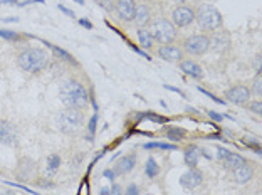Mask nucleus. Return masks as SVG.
I'll return each instance as SVG.
<instances>
[{
  "instance_id": "f257e3e1",
  "label": "nucleus",
  "mask_w": 262,
  "mask_h": 195,
  "mask_svg": "<svg viewBox=\"0 0 262 195\" xmlns=\"http://www.w3.org/2000/svg\"><path fill=\"white\" fill-rule=\"evenodd\" d=\"M59 98H61V103L66 108H73V109H84L87 106V103H89L86 88L79 81L74 79L62 82L61 89H59Z\"/></svg>"
},
{
  "instance_id": "f03ea898",
  "label": "nucleus",
  "mask_w": 262,
  "mask_h": 195,
  "mask_svg": "<svg viewBox=\"0 0 262 195\" xmlns=\"http://www.w3.org/2000/svg\"><path fill=\"white\" fill-rule=\"evenodd\" d=\"M17 64L22 71L37 74L49 66V55L41 47H27L19 52Z\"/></svg>"
},
{
  "instance_id": "7ed1b4c3",
  "label": "nucleus",
  "mask_w": 262,
  "mask_h": 195,
  "mask_svg": "<svg viewBox=\"0 0 262 195\" xmlns=\"http://www.w3.org/2000/svg\"><path fill=\"white\" fill-rule=\"evenodd\" d=\"M195 20L202 31L205 32H215L220 31L223 25V17L220 10L214 7L212 4H202L195 10Z\"/></svg>"
},
{
  "instance_id": "20e7f679",
  "label": "nucleus",
  "mask_w": 262,
  "mask_h": 195,
  "mask_svg": "<svg viewBox=\"0 0 262 195\" xmlns=\"http://www.w3.org/2000/svg\"><path fill=\"white\" fill-rule=\"evenodd\" d=\"M56 125L66 135H76L84 125V115L81 109L66 108L57 115Z\"/></svg>"
},
{
  "instance_id": "39448f33",
  "label": "nucleus",
  "mask_w": 262,
  "mask_h": 195,
  "mask_svg": "<svg viewBox=\"0 0 262 195\" xmlns=\"http://www.w3.org/2000/svg\"><path fill=\"white\" fill-rule=\"evenodd\" d=\"M151 36H153V41L158 42L160 46H163V44H173L175 39H177V27L173 25L172 20H168L165 17H158L153 20L151 24Z\"/></svg>"
},
{
  "instance_id": "423d86ee",
  "label": "nucleus",
  "mask_w": 262,
  "mask_h": 195,
  "mask_svg": "<svg viewBox=\"0 0 262 195\" xmlns=\"http://www.w3.org/2000/svg\"><path fill=\"white\" fill-rule=\"evenodd\" d=\"M183 52L188 55H204L210 51V37L207 34H193L183 41Z\"/></svg>"
},
{
  "instance_id": "0eeeda50",
  "label": "nucleus",
  "mask_w": 262,
  "mask_h": 195,
  "mask_svg": "<svg viewBox=\"0 0 262 195\" xmlns=\"http://www.w3.org/2000/svg\"><path fill=\"white\" fill-rule=\"evenodd\" d=\"M173 25L177 27H188L190 24H193L195 20V10L192 7H188V5H177L173 10H172V19Z\"/></svg>"
},
{
  "instance_id": "6e6552de",
  "label": "nucleus",
  "mask_w": 262,
  "mask_h": 195,
  "mask_svg": "<svg viewBox=\"0 0 262 195\" xmlns=\"http://www.w3.org/2000/svg\"><path fill=\"white\" fill-rule=\"evenodd\" d=\"M225 98H227V101L237 104V106H244L245 103L250 101L252 94H250V89L245 85H236V86H232V88L227 89Z\"/></svg>"
},
{
  "instance_id": "1a4fd4ad",
  "label": "nucleus",
  "mask_w": 262,
  "mask_h": 195,
  "mask_svg": "<svg viewBox=\"0 0 262 195\" xmlns=\"http://www.w3.org/2000/svg\"><path fill=\"white\" fill-rule=\"evenodd\" d=\"M209 37H210V49L214 52L223 54L232 46V39L227 31H215V32H212V36H209Z\"/></svg>"
},
{
  "instance_id": "9d476101",
  "label": "nucleus",
  "mask_w": 262,
  "mask_h": 195,
  "mask_svg": "<svg viewBox=\"0 0 262 195\" xmlns=\"http://www.w3.org/2000/svg\"><path fill=\"white\" fill-rule=\"evenodd\" d=\"M217 158L222 161V165L225 166L227 170H234V169H237L239 165H242L245 158L242 157V155H239V153H234L231 152V150H227V148H222V147H218L217 148Z\"/></svg>"
},
{
  "instance_id": "9b49d317",
  "label": "nucleus",
  "mask_w": 262,
  "mask_h": 195,
  "mask_svg": "<svg viewBox=\"0 0 262 195\" xmlns=\"http://www.w3.org/2000/svg\"><path fill=\"white\" fill-rule=\"evenodd\" d=\"M156 55L167 63H180L183 59V51L180 46H175V44H163L156 49Z\"/></svg>"
},
{
  "instance_id": "f8f14e48",
  "label": "nucleus",
  "mask_w": 262,
  "mask_h": 195,
  "mask_svg": "<svg viewBox=\"0 0 262 195\" xmlns=\"http://www.w3.org/2000/svg\"><path fill=\"white\" fill-rule=\"evenodd\" d=\"M114 10H116L118 17L123 22H133L136 2L135 0H116L114 2Z\"/></svg>"
},
{
  "instance_id": "ddd939ff",
  "label": "nucleus",
  "mask_w": 262,
  "mask_h": 195,
  "mask_svg": "<svg viewBox=\"0 0 262 195\" xmlns=\"http://www.w3.org/2000/svg\"><path fill=\"white\" fill-rule=\"evenodd\" d=\"M202 182H204V174H202L200 170L195 169H190L188 172H185V174L180 177V185L183 188H187V190H193V188L200 187Z\"/></svg>"
},
{
  "instance_id": "4468645a",
  "label": "nucleus",
  "mask_w": 262,
  "mask_h": 195,
  "mask_svg": "<svg viewBox=\"0 0 262 195\" xmlns=\"http://www.w3.org/2000/svg\"><path fill=\"white\" fill-rule=\"evenodd\" d=\"M254 178V166L249 165L247 161H244L242 165H239L237 169L232 170V180L236 183H249Z\"/></svg>"
},
{
  "instance_id": "2eb2a0df",
  "label": "nucleus",
  "mask_w": 262,
  "mask_h": 195,
  "mask_svg": "<svg viewBox=\"0 0 262 195\" xmlns=\"http://www.w3.org/2000/svg\"><path fill=\"white\" fill-rule=\"evenodd\" d=\"M178 64H180V71L185 72V74L190 77H193V79H202V77H204V69H202V66L196 63V61L182 59Z\"/></svg>"
},
{
  "instance_id": "dca6fc26",
  "label": "nucleus",
  "mask_w": 262,
  "mask_h": 195,
  "mask_svg": "<svg viewBox=\"0 0 262 195\" xmlns=\"http://www.w3.org/2000/svg\"><path fill=\"white\" fill-rule=\"evenodd\" d=\"M0 143L4 145H15L17 143V130L9 121L0 120Z\"/></svg>"
},
{
  "instance_id": "f3484780",
  "label": "nucleus",
  "mask_w": 262,
  "mask_h": 195,
  "mask_svg": "<svg viewBox=\"0 0 262 195\" xmlns=\"http://www.w3.org/2000/svg\"><path fill=\"white\" fill-rule=\"evenodd\" d=\"M133 22L138 27H146L151 22V9L146 4H136Z\"/></svg>"
},
{
  "instance_id": "a211bd4d",
  "label": "nucleus",
  "mask_w": 262,
  "mask_h": 195,
  "mask_svg": "<svg viewBox=\"0 0 262 195\" xmlns=\"http://www.w3.org/2000/svg\"><path fill=\"white\" fill-rule=\"evenodd\" d=\"M135 165H136V155L135 153L124 155V157L118 160L116 166H114V172H116V175H126L135 169Z\"/></svg>"
},
{
  "instance_id": "6ab92c4d",
  "label": "nucleus",
  "mask_w": 262,
  "mask_h": 195,
  "mask_svg": "<svg viewBox=\"0 0 262 195\" xmlns=\"http://www.w3.org/2000/svg\"><path fill=\"white\" fill-rule=\"evenodd\" d=\"M183 160H185V163L190 166V169H195V166L199 165V160H200L199 147H195V145H188V147L185 148V152H183Z\"/></svg>"
},
{
  "instance_id": "aec40b11",
  "label": "nucleus",
  "mask_w": 262,
  "mask_h": 195,
  "mask_svg": "<svg viewBox=\"0 0 262 195\" xmlns=\"http://www.w3.org/2000/svg\"><path fill=\"white\" fill-rule=\"evenodd\" d=\"M136 37L140 41V46L143 49H151L153 47V36L148 27H138V32H136Z\"/></svg>"
},
{
  "instance_id": "412c9836",
  "label": "nucleus",
  "mask_w": 262,
  "mask_h": 195,
  "mask_svg": "<svg viewBox=\"0 0 262 195\" xmlns=\"http://www.w3.org/2000/svg\"><path fill=\"white\" fill-rule=\"evenodd\" d=\"M59 166H61V157H59L57 153L49 155V157H47V166H46L47 174L49 175H54L59 170Z\"/></svg>"
},
{
  "instance_id": "4be33fe9",
  "label": "nucleus",
  "mask_w": 262,
  "mask_h": 195,
  "mask_svg": "<svg viewBox=\"0 0 262 195\" xmlns=\"http://www.w3.org/2000/svg\"><path fill=\"white\" fill-rule=\"evenodd\" d=\"M46 46L47 47H51V51L57 55V58H61V59H64L66 63H69V64H76V59L73 58V55H71L68 51H64V49H61V47H57V46H52V44H49V42H46Z\"/></svg>"
},
{
  "instance_id": "5701e85b",
  "label": "nucleus",
  "mask_w": 262,
  "mask_h": 195,
  "mask_svg": "<svg viewBox=\"0 0 262 195\" xmlns=\"http://www.w3.org/2000/svg\"><path fill=\"white\" fill-rule=\"evenodd\" d=\"M145 174L150 178H155L158 174H160V165H158L153 158H148V161H146V165H145Z\"/></svg>"
},
{
  "instance_id": "b1692460",
  "label": "nucleus",
  "mask_w": 262,
  "mask_h": 195,
  "mask_svg": "<svg viewBox=\"0 0 262 195\" xmlns=\"http://www.w3.org/2000/svg\"><path fill=\"white\" fill-rule=\"evenodd\" d=\"M167 136L173 142H180V140H183L185 130H182V128H177V126H170V128H167Z\"/></svg>"
},
{
  "instance_id": "393cba45",
  "label": "nucleus",
  "mask_w": 262,
  "mask_h": 195,
  "mask_svg": "<svg viewBox=\"0 0 262 195\" xmlns=\"http://www.w3.org/2000/svg\"><path fill=\"white\" fill-rule=\"evenodd\" d=\"M250 89V94L254 96L262 98V74H255L254 81H252V86L249 88Z\"/></svg>"
},
{
  "instance_id": "a878e982",
  "label": "nucleus",
  "mask_w": 262,
  "mask_h": 195,
  "mask_svg": "<svg viewBox=\"0 0 262 195\" xmlns=\"http://www.w3.org/2000/svg\"><path fill=\"white\" fill-rule=\"evenodd\" d=\"M145 148H146V150H151V148H160V150H177V145H172V143H161V142H150V143H145Z\"/></svg>"
},
{
  "instance_id": "bb28decb",
  "label": "nucleus",
  "mask_w": 262,
  "mask_h": 195,
  "mask_svg": "<svg viewBox=\"0 0 262 195\" xmlns=\"http://www.w3.org/2000/svg\"><path fill=\"white\" fill-rule=\"evenodd\" d=\"M244 106H247L249 111H252L254 115H262V101L260 99H250L244 104Z\"/></svg>"
},
{
  "instance_id": "cd10ccee",
  "label": "nucleus",
  "mask_w": 262,
  "mask_h": 195,
  "mask_svg": "<svg viewBox=\"0 0 262 195\" xmlns=\"http://www.w3.org/2000/svg\"><path fill=\"white\" fill-rule=\"evenodd\" d=\"M0 37L5 39V41H19L20 36L17 32H12V31H2L0 29Z\"/></svg>"
},
{
  "instance_id": "c85d7f7f",
  "label": "nucleus",
  "mask_w": 262,
  "mask_h": 195,
  "mask_svg": "<svg viewBox=\"0 0 262 195\" xmlns=\"http://www.w3.org/2000/svg\"><path fill=\"white\" fill-rule=\"evenodd\" d=\"M94 2L100 5L101 9H105L106 12H113V10H114V2H113V0H94Z\"/></svg>"
},
{
  "instance_id": "c756f323",
  "label": "nucleus",
  "mask_w": 262,
  "mask_h": 195,
  "mask_svg": "<svg viewBox=\"0 0 262 195\" xmlns=\"http://www.w3.org/2000/svg\"><path fill=\"white\" fill-rule=\"evenodd\" d=\"M138 118H148V120H153V121H156V123H165V118H163V116H158V115H155V113H145V115H140Z\"/></svg>"
},
{
  "instance_id": "7c9ffc66",
  "label": "nucleus",
  "mask_w": 262,
  "mask_h": 195,
  "mask_svg": "<svg viewBox=\"0 0 262 195\" xmlns=\"http://www.w3.org/2000/svg\"><path fill=\"white\" fill-rule=\"evenodd\" d=\"M254 69H255V74H262V55L260 54H255V58H254Z\"/></svg>"
},
{
  "instance_id": "2f4dec72",
  "label": "nucleus",
  "mask_w": 262,
  "mask_h": 195,
  "mask_svg": "<svg viewBox=\"0 0 262 195\" xmlns=\"http://www.w3.org/2000/svg\"><path fill=\"white\" fill-rule=\"evenodd\" d=\"M96 123H97V115H92V118L89 120V125H87L91 135H94V133H96Z\"/></svg>"
},
{
  "instance_id": "473e14b6",
  "label": "nucleus",
  "mask_w": 262,
  "mask_h": 195,
  "mask_svg": "<svg viewBox=\"0 0 262 195\" xmlns=\"http://www.w3.org/2000/svg\"><path fill=\"white\" fill-rule=\"evenodd\" d=\"M199 91H200V93H204V94H207V96H209V98H212V99H214V101H215V103L225 104V101H223V99H220V98H217V96H214V94H212V93H209V91H205V89H204V88H199Z\"/></svg>"
},
{
  "instance_id": "72a5a7b5",
  "label": "nucleus",
  "mask_w": 262,
  "mask_h": 195,
  "mask_svg": "<svg viewBox=\"0 0 262 195\" xmlns=\"http://www.w3.org/2000/svg\"><path fill=\"white\" fill-rule=\"evenodd\" d=\"M108 195H123V192H121V187H119V185H116V183H114V185H113L111 188H109Z\"/></svg>"
},
{
  "instance_id": "f704fd0d",
  "label": "nucleus",
  "mask_w": 262,
  "mask_h": 195,
  "mask_svg": "<svg viewBox=\"0 0 262 195\" xmlns=\"http://www.w3.org/2000/svg\"><path fill=\"white\" fill-rule=\"evenodd\" d=\"M207 115H209L210 118L214 120V121H218V123H220V121L223 120V116H222V115H218V113H215V111H207Z\"/></svg>"
},
{
  "instance_id": "c9c22d12",
  "label": "nucleus",
  "mask_w": 262,
  "mask_h": 195,
  "mask_svg": "<svg viewBox=\"0 0 262 195\" xmlns=\"http://www.w3.org/2000/svg\"><path fill=\"white\" fill-rule=\"evenodd\" d=\"M105 177L108 178V180H114V178H116V172L114 170H111V169H108V170H105Z\"/></svg>"
},
{
  "instance_id": "e433bc0d",
  "label": "nucleus",
  "mask_w": 262,
  "mask_h": 195,
  "mask_svg": "<svg viewBox=\"0 0 262 195\" xmlns=\"http://www.w3.org/2000/svg\"><path fill=\"white\" fill-rule=\"evenodd\" d=\"M124 195H140L138 187H136V185H129V187L126 188V193H124Z\"/></svg>"
},
{
  "instance_id": "4c0bfd02",
  "label": "nucleus",
  "mask_w": 262,
  "mask_h": 195,
  "mask_svg": "<svg viewBox=\"0 0 262 195\" xmlns=\"http://www.w3.org/2000/svg\"><path fill=\"white\" fill-rule=\"evenodd\" d=\"M57 7H59V10H62V12H64V14H68V15H71V17H74V12H73V10H69L68 7H64V5H62V4H59V5H57Z\"/></svg>"
},
{
  "instance_id": "58836bf2",
  "label": "nucleus",
  "mask_w": 262,
  "mask_h": 195,
  "mask_svg": "<svg viewBox=\"0 0 262 195\" xmlns=\"http://www.w3.org/2000/svg\"><path fill=\"white\" fill-rule=\"evenodd\" d=\"M79 24L83 25V27H86V29H89V31L92 29V24H91V22L87 20V19H81V20H79Z\"/></svg>"
},
{
  "instance_id": "ea45409f",
  "label": "nucleus",
  "mask_w": 262,
  "mask_h": 195,
  "mask_svg": "<svg viewBox=\"0 0 262 195\" xmlns=\"http://www.w3.org/2000/svg\"><path fill=\"white\" fill-rule=\"evenodd\" d=\"M165 89H168V91H173V93H178L180 96H185V94L180 91V89H177V88H173V86H170V85H165Z\"/></svg>"
},
{
  "instance_id": "a19ab883",
  "label": "nucleus",
  "mask_w": 262,
  "mask_h": 195,
  "mask_svg": "<svg viewBox=\"0 0 262 195\" xmlns=\"http://www.w3.org/2000/svg\"><path fill=\"white\" fill-rule=\"evenodd\" d=\"M2 20H4V22H19V17H9V19L4 17Z\"/></svg>"
},
{
  "instance_id": "79ce46f5",
  "label": "nucleus",
  "mask_w": 262,
  "mask_h": 195,
  "mask_svg": "<svg viewBox=\"0 0 262 195\" xmlns=\"http://www.w3.org/2000/svg\"><path fill=\"white\" fill-rule=\"evenodd\" d=\"M108 192H109V188H101L100 195H108Z\"/></svg>"
},
{
  "instance_id": "37998d69",
  "label": "nucleus",
  "mask_w": 262,
  "mask_h": 195,
  "mask_svg": "<svg viewBox=\"0 0 262 195\" xmlns=\"http://www.w3.org/2000/svg\"><path fill=\"white\" fill-rule=\"evenodd\" d=\"M29 2H37V4H44V0H27L25 4H29Z\"/></svg>"
},
{
  "instance_id": "c03bdc74",
  "label": "nucleus",
  "mask_w": 262,
  "mask_h": 195,
  "mask_svg": "<svg viewBox=\"0 0 262 195\" xmlns=\"http://www.w3.org/2000/svg\"><path fill=\"white\" fill-rule=\"evenodd\" d=\"M74 2H76V4H79V5H83V4H84V0H74Z\"/></svg>"
},
{
  "instance_id": "a18cd8bd",
  "label": "nucleus",
  "mask_w": 262,
  "mask_h": 195,
  "mask_svg": "<svg viewBox=\"0 0 262 195\" xmlns=\"http://www.w3.org/2000/svg\"><path fill=\"white\" fill-rule=\"evenodd\" d=\"M175 2H178L180 5H182V4H185V2H187V0H175Z\"/></svg>"
},
{
  "instance_id": "49530a36",
  "label": "nucleus",
  "mask_w": 262,
  "mask_h": 195,
  "mask_svg": "<svg viewBox=\"0 0 262 195\" xmlns=\"http://www.w3.org/2000/svg\"><path fill=\"white\" fill-rule=\"evenodd\" d=\"M146 195H151V193H146Z\"/></svg>"
}]
</instances>
